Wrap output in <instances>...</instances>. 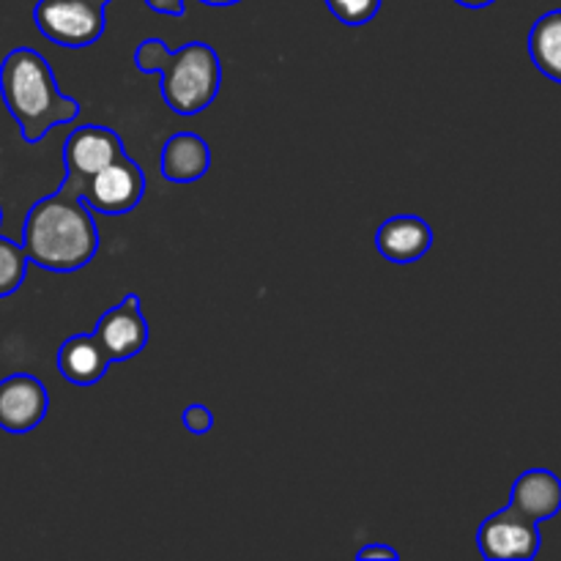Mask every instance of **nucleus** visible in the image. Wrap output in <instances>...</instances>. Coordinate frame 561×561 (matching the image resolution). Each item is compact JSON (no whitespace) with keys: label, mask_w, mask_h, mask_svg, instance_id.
<instances>
[{"label":"nucleus","mask_w":561,"mask_h":561,"mask_svg":"<svg viewBox=\"0 0 561 561\" xmlns=\"http://www.w3.org/2000/svg\"><path fill=\"white\" fill-rule=\"evenodd\" d=\"M529 55L548 80L561 82V9L548 11L531 25Z\"/></svg>","instance_id":"14"},{"label":"nucleus","mask_w":561,"mask_h":561,"mask_svg":"<svg viewBox=\"0 0 561 561\" xmlns=\"http://www.w3.org/2000/svg\"><path fill=\"white\" fill-rule=\"evenodd\" d=\"M110 365L113 359L102 348L96 334H71L58 348V373L75 387H93L107 376Z\"/></svg>","instance_id":"12"},{"label":"nucleus","mask_w":561,"mask_h":561,"mask_svg":"<svg viewBox=\"0 0 561 561\" xmlns=\"http://www.w3.org/2000/svg\"><path fill=\"white\" fill-rule=\"evenodd\" d=\"M93 334H96V340L113 362H126L140 354L148 345V337H151V329H148L146 316H142L140 296L126 294L118 305L110 307L99 318Z\"/></svg>","instance_id":"7"},{"label":"nucleus","mask_w":561,"mask_h":561,"mask_svg":"<svg viewBox=\"0 0 561 561\" xmlns=\"http://www.w3.org/2000/svg\"><path fill=\"white\" fill-rule=\"evenodd\" d=\"M99 5H107V3H113V0H96Z\"/></svg>","instance_id":"22"},{"label":"nucleus","mask_w":561,"mask_h":561,"mask_svg":"<svg viewBox=\"0 0 561 561\" xmlns=\"http://www.w3.org/2000/svg\"><path fill=\"white\" fill-rule=\"evenodd\" d=\"M20 244L27 261L47 272L69 274L88 266L99 250V228L80 197V184L64 179L58 192L33 203Z\"/></svg>","instance_id":"1"},{"label":"nucleus","mask_w":561,"mask_h":561,"mask_svg":"<svg viewBox=\"0 0 561 561\" xmlns=\"http://www.w3.org/2000/svg\"><path fill=\"white\" fill-rule=\"evenodd\" d=\"M33 22L44 38L69 49L91 47L107 31L104 5L96 0H38Z\"/></svg>","instance_id":"4"},{"label":"nucleus","mask_w":561,"mask_h":561,"mask_svg":"<svg viewBox=\"0 0 561 561\" xmlns=\"http://www.w3.org/2000/svg\"><path fill=\"white\" fill-rule=\"evenodd\" d=\"M201 3H206V5H236V3H241V0H201Z\"/></svg>","instance_id":"21"},{"label":"nucleus","mask_w":561,"mask_h":561,"mask_svg":"<svg viewBox=\"0 0 561 561\" xmlns=\"http://www.w3.org/2000/svg\"><path fill=\"white\" fill-rule=\"evenodd\" d=\"M356 559H359V561H376V559L398 561L400 553L394 551V548L383 546V542H370V546H365V548H359V551H356Z\"/></svg>","instance_id":"18"},{"label":"nucleus","mask_w":561,"mask_h":561,"mask_svg":"<svg viewBox=\"0 0 561 561\" xmlns=\"http://www.w3.org/2000/svg\"><path fill=\"white\" fill-rule=\"evenodd\" d=\"M477 546L491 561H529L540 553V524L507 504L482 520Z\"/></svg>","instance_id":"6"},{"label":"nucleus","mask_w":561,"mask_h":561,"mask_svg":"<svg viewBox=\"0 0 561 561\" xmlns=\"http://www.w3.org/2000/svg\"><path fill=\"white\" fill-rule=\"evenodd\" d=\"M0 222H3V211H0Z\"/></svg>","instance_id":"23"},{"label":"nucleus","mask_w":561,"mask_h":561,"mask_svg":"<svg viewBox=\"0 0 561 561\" xmlns=\"http://www.w3.org/2000/svg\"><path fill=\"white\" fill-rule=\"evenodd\" d=\"M135 66L142 75H162V99L173 113L197 115L211 107L222 85V66L211 44L190 42L168 49L162 38H146L135 49Z\"/></svg>","instance_id":"3"},{"label":"nucleus","mask_w":561,"mask_h":561,"mask_svg":"<svg viewBox=\"0 0 561 561\" xmlns=\"http://www.w3.org/2000/svg\"><path fill=\"white\" fill-rule=\"evenodd\" d=\"M148 9L168 16H184V0H146Z\"/></svg>","instance_id":"19"},{"label":"nucleus","mask_w":561,"mask_h":561,"mask_svg":"<svg viewBox=\"0 0 561 561\" xmlns=\"http://www.w3.org/2000/svg\"><path fill=\"white\" fill-rule=\"evenodd\" d=\"M49 411L47 387L31 373H14L0 381V431L11 436L36 431Z\"/></svg>","instance_id":"8"},{"label":"nucleus","mask_w":561,"mask_h":561,"mask_svg":"<svg viewBox=\"0 0 561 561\" xmlns=\"http://www.w3.org/2000/svg\"><path fill=\"white\" fill-rule=\"evenodd\" d=\"M121 153L126 151L118 131L107 129V126H96V124L77 126L64 142L66 179L80 184V192H82V184H85L93 173H99V170L107 168L110 162H115Z\"/></svg>","instance_id":"9"},{"label":"nucleus","mask_w":561,"mask_h":561,"mask_svg":"<svg viewBox=\"0 0 561 561\" xmlns=\"http://www.w3.org/2000/svg\"><path fill=\"white\" fill-rule=\"evenodd\" d=\"M181 422H184V427L192 433V436H206V433L214 427V414L203 403H192L184 409Z\"/></svg>","instance_id":"17"},{"label":"nucleus","mask_w":561,"mask_h":561,"mask_svg":"<svg viewBox=\"0 0 561 561\" xmlns=\"http://www.w3.org/2000/svg\"><path fill=\"white\" fill-rule=\"evenodd\" d=\"M455 3L466 5V9H485V5L496 3V0H455Z\"/></svg>","instance_id":"20"},{"label":"nucleus","mask_w":561,"mask_h":561,"mask_svg":"<svg viewBox=\"0 0 561 561\" xmlns=\"http://www.w3.org/2000/svg\"><path fill=\"white\" fill-rule=\"evenodd\" d=\"M27 263L31 261H27L22 244L0 236V299L20 290V285L25 283Z\"/></svg>","instance_id":"15"},{"label":"nucleus","mask_w":561,"mask_h":561,"mask_svg":"<svg viewBox=\"0 0 561 561\" xmlns=\"http://www.w3.org/2000/svg\"><path fill=\"white\" fill-rule=\"evenodd\" d=\"M510 507L526 518L551 520L561 513V480L548 469H529L513 482Z\"/></svg>","instance_id":"11"},{"label":"nucleus","mask_w":561,"mask_h":561,"mask_svg":"<svg viewBox=\"0 0 561 561\" xmlns=\"http://www.w3.org/2000/svg\"><path fill=\"white\" fill-rule=\"evenodd\" d=\"M211 168V148L195 131H179L162 148L159 170L173 184H192L201 181Z\"/></svg>","instance_id":"13"},{"label":"nucleus","mask_w":561,"mask_h":561,"mask_svg":"<svg viewBox=\"0 0 561 561\" xmlns=\"http://www.w3.org/2000/svg\"><path fill=\"white\" fill-rule=\"evenodd\" d=\"M146 195V173L131 157L121 153L115 162L93 173L82 184L80 197L88 203L91 211L107 214V217H121L140 206Z\"/></svg>","instance_id":"5"},{"label":"nucleus","mask_w":561,"mask_h":561,"mask_svg":"<svg viewBox=\"0 0 561 561\" xmlns=\"http://www.w3.org/2000/svg\"><path fill=\"white\" fill-rule=\"evenodd\" d=\"M433 247V228L416 214H398L376 230V250L389 263H416Z\"/></svg>","instance_id":"10"},{"label":"nucleus","mask_w":561,"mask_h":561,"mask_svg":"<svg viewBox=\"0 0 561 561\" xmlns=\"http://www.w3.org/2000/svg\"><path fill=\"white\" fill-rule=\"evenodd\" d=\"M383 0H327L329 11L337 16L343 25H367L370 20H376L378 9H381Z\"/></svg>","instance_id":"16"},{"label":"nucleus","mask_w":561,"mask_h":561,"mask_svg":"<svg viewBox=\"0 0 561 561\" xmlns=\"http://www.w3.org/2000/svg\"><path fill=\"white\" fill-rule=\"evenodd\" d=\"M0 96L25 142H38L49 129L77 121L80 102L60 93L53 66L33 47H16L0 64Z\"/></svg>","instance_id":"2"}]
</instances>
